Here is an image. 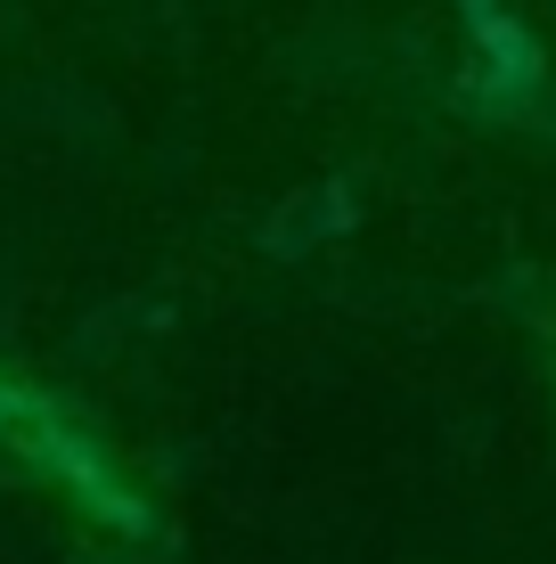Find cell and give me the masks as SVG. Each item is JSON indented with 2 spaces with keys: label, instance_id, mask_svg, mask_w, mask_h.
<instances>
[{
  "label": "cell",
  "instance_id": "obj_1",
  "mask_svg": "<svg viewBox=\"0 0 556 564\" xmlns=\"http://www.w3.org/2000/svg\"><path fill=\"white\" fill-rule=\"evenodd\" d=\"M0 434L17 442V451H33V458H50V475H66L74 491L90 499V508H107V516H123V523H140V508H131V491L107 475V458L90 451V442H74L66 425H57L50 401H33V393H9L0 384Z\"/></svg>",
  "mask_w": 556,
  "mask_h": 564
}]
</instances>
